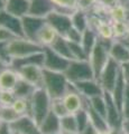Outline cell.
Here are the masks:
<instances>
[{
    "mask_svg": "<svg viewBox=\"0 0 129 134\" xmlns=\"http://www.w3.org/2000/svg\"><path fill=\"white\" fill-rule=\"evenodd\" d=\"M71 83L64 73H57L43 68V88L54 98H62L69 90Z\"/></svg>",
    "mask_w": 129,
    "mask_h": 134,
    "instance_id": "cell-1",
    "label": "cell"
},
{
    "mask_svg": "<svg viewBox=\"0 0 129 134\" xmlns=\"http://www.w3.org/2000/svg\"><path fill=\"white\" fill-rule=\"evenodd\" d=\"M30 102V116L34 119L37 124L45 119L52 106V97L43 87H37L29 98Z\"/></svg>",
    "mask_w": 129,
    "mask_h": 134,
    "instance_id": "cell-2",
    "label": "cell"
},
{
    "mask_svg": "<svg viewBox=\"0 0 129 134\" xmlns=\"http://www.w3.org/2000/svg\"><path fill=\"white\" fill-rule=\"evenodd\" d=\"M112 41H106V40L99 39L98 44L95 45V47L93 48V50L89 55L88 60H89L90 65L93 69L95 79L99 78L100 74H101L103 68L106 67V65L108 64V62H109V59H110L109 47H110Z\"/></svg>",
    "mask_w": 129,
    "mask_h": 134,
    "instance_id": "cell-3",
    "label": "cell"
},
{
    "mask_svg": "<svg viewBox=\"0 0 129 134\" xmlns=\"http://www.w3.org/2000/svg\"><path fill=\"white\" fill-rule=\"evenodd\" d=\"M8 50L12 60L14 58H22L35 53L43 52L44 48L33 40L26 39L24 37H16L8 43Z\"/></svg>",
    "mask_w": 129,
    "mask_h": 134,
    "instance_id": "cell-4",
    "label": "cell"
},
{
    "mask_svg": "<svg viewBox=\"0 0 129 134\" xmlns=\"http://www.w3.org/2000/svg\"><path fill=\"white\" fill-rule=\"evenodd\" d=\"M64 74L71 84L95 78L93 69L91 67L89 60H71L68 69L65 70Z\"/></svg>",
    "mask_w": 129,
    "mask_h": 134,
    "instance_id": "cell-5",
    "label": "cell"
},
{
    "mask_svg": "<svg viewBox=\"0 0 129 134\" xmlns=\"http://www.w3.org/2000/svg\"><path fill=\"white\" fill-rule=\"evenodd\" d=\"M120 75H121V66L119 63L110 58L108 64L100 74L98 81L101 84L103 91L111 93L113 87L116 86V83L118 82Z\"/></svg>",
    "mask_w": 129,
    "mask_h": 134,
    "instance_id": "cell-6",
    "label": "cell"
},
{
    "mask_svg": "<svg viewBox=\"0 0 129 134\" xmlns=\"http://www.w3.org/2000/svg\"><path fill=\"white\" fill-rule=\"evenodd\" d=\"M103 96L106 99V120L110 130H121L123 121L121 110L118 107V105L112 98L111 93L105 92Z\"/></svg>",
    "mask_w": 129,
    "mask_h": 134,
    "instance_id": "cell-7",
    "label": "cell"
},
{
    "mask_svg": "<svg viewBox=\"0 0 129 134\" xmlns=\"http://www.w3.org/2000/svg\"><path fill=\"white\" fill-rule=\"evenodd\" d=\"M70 62L71 60L59 55L52 48L49 47L44 48V66H43L44 69L57 72V73H65V70L69 67Z\"/></svg>",
    "mask_w": 129,
    "mask_h": 134,
    "instance_id": "cell-8",
    "label": "cell"
},
{
    "mask_svg": "<svg viewBox=\"0 0 129 134\" xmlns=\"http://www.w3.org/2000/svg\"><path fill=\"white\" fill-rule=\"evenodd\" d=\"M46 23L55 30L59 36H65L71 28H72V20H71V15L64 14V12L54 10L51 12L46 18Z\"/></svg>",
    "mask_w": 129,
    "mask_h": 134,
    "instance_id": "cell-9",
    "label": "cell"
},
{
    "mask_svg": "<svg viewBox=\"0 0 129 134\" xmlns=\"http://www.w3.org/2000/svg\"><path fill=\"white\" fill-rule=\"evenodd\" d=\"M23 24V31H24V38L33 40L36 43V37L44 25L46 24V19L35 17L32 15H26L22 18Z\"/></svg>",
    "mask_w": 129,
    "mask_h": 134,
    "instance_id": "cell-10",
    "label": "cell"
},
{
    "mask_svg": "<svg viewBox=\"0 0 129 134\" xmlns=\"http://www.w3.org/2000/svg\"><path fill=\"white\" fill-rule=\"evenodd\" d=\"M62 100H63L69 114H75L76 112L84 107V97L75 90V87L72 84L62 97Z\"/></svg>",
    "mask_w": 129,
    "mask_h": 134,
    "instance_id": "cell-11",
    "label": "cell"
},
{
    "mask_svg": "<svg viewBox=\"0 0 129 134\" xmlns=\"http://www.w3.org/2000/svg\"><path fill=\"white\" fill-rule=\"evenodd\" d=\"M10 126L12 131L19 134H42L39 125L30 115L19 116Z\"/></svg>",
    "mask_w": 129,
    "mask_h": 134,
    "instance_id": "cell-12",
    "label": "cell"
},
{
    "mask_svg": "<svg viewBox=\"0 0 129 134\" xmlns=\"http://www.w3.org/2000/svg\"><path fill=\"white\" fill-rule=\"evenodd\" d=\"M75 87V90L80 93L84 98H92L95 96H100L105 93L101 84L99 83L98 79H88V81H82L75 84H72Z\"/></svg>",
    "mask_w": 129,
    "mask_h": 134,
    "instance_id": "cell-13",
    "label": "cell"
},
{
    "mask_svg": "<svg viewBox=\"0 0 129 134\" xmlns=\"http://www.w3.org/2000/svg\"><path fill=\"white\" fill-rule=\"evenodd\" d=\"M0 27L7 29L16 37H24L22 18L11 15L6 10L0 11Z\"/></svg>",
    "mask_w": 129,
    "mask_h": 134,
    "instance_id": "cell-14",
    "label": "cell"
},
{
    "mask_svg": "<svg viewBox=\"0 0 129 134\" xmlns=\"http://www.w3.org/2000/svg\"><path fill=\"white\" fill-rule=\"evenodd\" d=\"M19 77L35 87L43 86V67L40 66H25L18 70Z\"/></svg>",
    "mask_w": 129,
    "mask_h": 134,
    "instance_id": "cell-15",
    "label": "cell"
},
{
    "mask_svg": "<svg viewBox=\"0 0 129 134\" xmlns=\"http://www.w3.org/2000/svg\"><path fill=\"white\" fill-rule=\"evenodd\" d=\"M19 74L11 66L5 67L0 70V90L1 91H14L19 82Z\"/></svg>",
    "mask_w": 129,
    "mask_h": 134,
    "instance_id": "cell-16",
    "label": "cell"
},
{
    "mask_svg": "<svg viewBox=\"0 0 129 134\" xmlns=\"http://www.w3.org/2000/svg\"><path fill=\"white\" fill-rule=\"evenodd\" d=\"M55 10L51 0H29V12L28 15L46 18V17Z\"/></svg>",
    "mask_w": 129,
    "mask_h": 134,
    "instance_id": "cell-17",
    "label": "cell"
},
{
    "mask_svg": "<svg viewBox=\"0 0 129 134\" xmlns=\"http://www.w3.org/2000/svg\"><path fill=\"white\" fill-rule=\"evenodd\" d=\"M44 66V50L43 52H38L35 53L33 55L26 56V57H22V58H14L11 60L10 65L14 69L18 70L19 68L25 66Z\"/></svg>",
    "mask_w": 129,
    "mask_h": 134,
    "instance_id": "cell-18",
    "label": "cell"
},
{
    "mask_svg": "<svg viewBox=\"0 0 129 134\" xmlns=\"http://www.w3.org/2000/svg\"><path fill=\"white\" fill-rule=\"evenodd\" d=\"M84 108L86 110L89 114V120L90 124L97 130L98 132H103V131H109L110 127L108 125V122L105 116H102L101 114H99L97 111H94L91 105L89 104V100L84 98Z\"/></svg>",
    "mask_w": 129,
    "mask_h": 134,
    "instance_id": "cell-19",
    "label": "cell"
},
{
    "mask_svg": "<svg viewBox=\"0 0 129 134\" xmlns=\"http://www.w3.org/2000/svg\"><path fill=\"white\" fill-rule=\"evenodd\" d=\"M109 55L110 58L121 65L129 60V49L121 40H113L109 47Z\"/></svg>",
    "mask_w": 129,
    "mask_h": 134,
    "instance_id": "cell-20",
    "label": "cell"
},
{
    "mask_svg": "<svg viewBox=\"0 0 129 134\" xmlns=\"http://www.w3.org/2000/svg\"><path fill=\"white\" fill-rule=\"evenodd\" d=\"M39 130L42 134L61 132V117L57 116L53 111H51L39 123Z\"/></svg>",
    "mask_w": 129,
    "mask_h": 134,
    "instance_id": "cell-21",
    "label": "cell"
},
{
    "mask_svg": "<svg viewBox=\"0 0 129 134\" xmlns=\"http://www.w3.org/2000/svg\"><path fill=\"white\" fill-rule=\"evenodd\" d=\"M5 10L16 17L23 18L29 12V0H6Z\"/></svg>",
    "mask_w": 129,
    "mask_h": 134,
    "instance_id": "cell-22",
    "label": "cell"
},
{
    "mask_svg": "<svg viewBox=\"0 0 129 134\" xmlns=\"http://www.w3.org/2000/svg\"><path fill=\"white\" fill-rule=\"evenodd\" d=\"M57 37H59V34H57L46 23V24L44 25V27L39 30L38 35H37V37H36V43L38 44L39 46H42L43 48L51 47Z\"/></svg>",
    "mask_w": 129,
    "mask_h": 134,
    "instance_id": "cell-23",
    "label": "cell"
},
{
    "mask_svg": "<svg viewBox=\"0 0 129 134\" xmlns=\"http://www.w3.org/2000/svg\"><path fill=\"white\" fill-rule=\"evenodd\" d=\"M108 18L110 21H129V3L118 2L109 9Z\"/></svg>",
    "mask_w": 129,
    "mask_h": 134,
    "instance_id": "cell-24",
    "label": "cell"
},
{
    "mask_svg": "<svg viewBox=\"0 0 129 134\" xmlns=\"http://www.w3.org/2000/svg\"><path fill=\"white\" fill-rule=\"evenodd\" d=\"M71 20H72V27L78 29L79 31H85L88 28H90V16L89 12L84 10L76 9L71 15Z\"/></svg>",
    "mask_w": 129,
    "mask_h": 134,
    "instance_id": "cell-25",
    "label": "cell"
},
{
    "mask_svg": "<svg viewBox=\"0 0 129 134\" xmlns=\"http://www.w3.org/2000/svg\"><path fill=\"white\" fill-rule=\"evenodd\" d=\"M99 37L97 31L93 28H88L85 31L82 32V39H81V45L83 49L85 50V53L88 54V56L91 54V52L95 47V45L98 44Z\"/></svg>",
    "mask_w": 129,
    "mask_h": 134,
    "instance_id": "cell-26",
    "label": "cell"
},
{
    "mask_svg": "<svg viewBox=\"0 0 129 134\" xmlns=\"http://www.w3.org/2000/svg\"><path fill=\"white\" fill-rule=\"evenodd\" d=\"M93 29L97 31L99 39L106 40V41L115 40L113 30H112V24L109 19H101Z\"/></svg>",
    "mask_w": 129,
    "mask_h": 134,
    "instance_id": "cell-27",
    "label": "cell"
},
{
    "mask_svg": "<svg viewBox=\"0 0 129 134\" xmlns=\"http://www.w3.org/2000/svg\"><path fill=\"white\" fill-rule=\"evenodd\" d=\"M49 48H52L54 52H56L59 55L65 57L66 59L73 60L72 53H71V49H70V44H69V41L66 40L65 37L59 36Z\"/></svg>",
    "mask_w": 129,
    "mask_h": 134,
    "instance_id": "cell-28",
    "label": "cell"
},
{
    "mask_svg": "<svg viewBox=\"0 0 129 134\" xmlns=\"http://www.w3.org/2000/svg\"><path fill=\"white\" fill-rule=\"evenodd\" d=\"M127 82L126 79L123 78L122 74L120 75V77L118 79V82L116 83V86L113 87V90L111 92L112 98L116 102V104L118 105V107L120 110H122V102H123V96L126 93V88H127Z\"/></svg>",
    "mask_w": 129,
    "mask_h": 134,
    "instance_id": "cell-29",
    "label": "cell"
},
{
    "mask_svg": "<svg viewBox=\"0 0 129 134\" xmlns=\"http://www.w3.org/2000/svg\"><path fill=\"white\" fill-rule=\"evenodd\" d=\"M55 10L72 15L76 9H79V0H51Z\"/></svg>",
    "mask_w": 129,
    "mask_h": 134,
    "instance_id": "cell-30",
    "label": "cell"
},
{
    "mask_svg": "<svg viewBox=\"0 0 129 134\" xmlns=\"http://www.w3.org/2000/svg\"><path fill=\"white\" fill-rule=\"evenodd\" d=\"M37 87L30 85L29 83L23 81L22 78L19 79V82L17 84V86L15 87L14 93L16 94L17 97H22V98H30V96L34 93V91Z\"/></svg>",
    "mask_w": 129,
    "mask_h": 134,
    "instance_id": "cell-31",
    "label": "cell"
},
{
    "mask_svg": "<svg viewBox=\"0 0 129 134\" xmlns=\"http://www.w3.org/2000/svg\"><path fill=\"white\" fill-rule=\"evenodd\" d=\"M61 132L62 133H78V124L74 114H68L61 117Z\"/></svg>",
    "mask_w": 129,
    "mask_h": 134,
    "instance_id": "cell-32",
    "label": "cell"
},
{
    "mask_svg": "<svg viewBox=\"0 0 129 134\" xmlns=\"http://www.w3.org/2000/svg\"><path fill=\"white\" fill-rule=\"evenodd\" d=\"M12 110L18 114V116L24 115H30V102L29 98H22L17 97L15 102L12 103Z\"/></svg>",
    "mask_w": 129,
    "mask_h": 134,
    "instance_id": "cell-33",
    "label": "cell"
},
{
    "mask_svg": "<svg viewBox=\"0 0 129 134\" xmlns=\"http://www.w3.org/2000/svg\"><path fill=\"white\" fill-rule=\"evenodd\" d=\"M112 30H113L115 40L123 39L129 31V23L127 21H111Z\"/></svg>",
    "mask_w": 129,
    "mask_h": 134,
    "instance_id": "cell-34",
    "label": "cell"
},
{
    "mask_svg": "<svg viewBox=\"0 0 129 134\" xmlns=\"http://www.w3.org/2000/svg\"><path fill=\"white\" fill-rule=\"evenodd\" d=\"M75 120H76V124H78V130L79 133H81L83 130H85L86 127L90 125V120H89V114L84 107L80 110L79 112H76L75 114Z\"/></svg>",
    "mask_w": 129,
    "mask_h": 134,
    "instance_id": "cell-35",
    "label": "cell"
},
{
    "mask_svg": "<svg viewBox=\"0 0 129 134\" xmlns=\"http://www.w3.org/2000/svg\"><path fill=\"white\" fill-rule=\"evenodd\" d=\"M88 100H89V104L91 105V107H92L94 111H97L99 114H101L102 116L106 117V99H105L103 94L100 95V96L92 97V98H90Z\"/></svg>",
    "mask_w": 129,
    "mask_h": 134,
    "instance_id": "cell-36",
    "label": "cell"
},
{
    "mask_svg": "<svg viewBox=\"0 0 129 134\" xmlns=\"http://www.w3.org/2000/svg\"><path fill=\"white\" fill-rule=\"evenodd\" d=\"M0 117L5 123H14L18 119V114L12 110L11 106H0Z\"/></svg>",
    "mask_w": 129,
    "mask_h": 134,
    "instance_id": "cell-37",
    "label": "cell"
},
{
    "mask_svg": "<svg viewBox=\"0 0 129 134\" xmlns=\"http://www.w3.org/2000/svg\"><path fill=\"white\" fill-rule=\"evenodd\" d=\"M69 44H70V49H71V53H72L73 59H76V60H88L89 59L88 54L83 49L81 44L70 43V41H69Z\"/></svg>",
    "mask_w": 129,
    "mask_h": 134,
    "instance_id": "cell-38",
    "label": "cell"
},
{
    "mask_svg": "<svg viewBox=\"0 0 129 134\" xmlns=\"http://www.w3.org/2000/svg\"><path fill=\"white\" fill-rule=\"evenodd\" d=\"M51 111H53L57 116L63 117L65 115H68V110L64 105L62 98H54L52 99V106H51Z\"/></svg>",
    "mask_w": 129,
    "mask_h": 134,
    "instance_id": "cell-39",
    "label": "cell"
},
{
    "mask_svg": "<svg viewBox=\"0 0 129 134\" xmlns=\"http://www.w3.org/2000/svg\"><path fill=\"white\" fill-rule=\"evenodd\" d=\"M17 96L14 91H1L0 95V106H11Z\"/></svg>",
    "mask_w": 129,
    "mask_h": 134,
    "instance_id": "cell-40",
    "label": "cell"
},
{
    "mask_svg": "<svg viewBox=\"0 0 129 134\" xmlns=\"http://www.w3.org/2000/svg\"><path fill=\"white\" fill-rule=\"evenodd\" d=\"M64 37L66 38V40L70 41V43H79V44H81L82 32L79 31L78 29H75L74 27H72L68 32H66V35Z\"/></svg>",
    "mask_w": 129,
    "mask_h": 134,
    "instance_id": "cell-41",
    "label": "cell"
},
{
    "mask_svg": "<svg viewBox=\"0 0 129 134\" xmlns=\"http://www.w3.org/2000/svg\"><path fill=\"white\" fill-rule=\"evenodd\" d=\"M0 58L9 66L11 63V57L8 50V43H0Z\"/></svg>",
    "mask_w": 129,
    "mask_h": 134,
    "instance_id": "cell-42",
    "label": "cell"
},
{
    "mask_svg": "<svg viewBox=\"0 0 129 134\" xmlns=\"http://www.w3.org/2000/svg\"><path fill=\"white\" fill-rule=\"evenodd\" d=\"M122 116L123 119L129 117V83L127 84V88H126V93L123 96V102H122Z\"/></svg>",
    "mask_w": 129,
    "mask_h": 134,
    "instance_id": "cell-43",
    "label": "cell"
},
{
    "mask_svg": "<svg viewBox=\"0 0 129 134\" xmlns=\"http://www.w3.org/2000/svg\"><path fill=\"white\" fill-rule=\"evenodd\" d=\"M97 2L98 0H79V9L90 12Z\"/></svg>",
    "mask_w": 129,
    "mask_h": 134,
    "instance_id": "cell-44",
    "label": "cell"
},
{
    "mask_svg": "<svg viewBox=\"0 0 129 134\" xmlns=\"http://www.w3.org/2000/svg\"><path fill=\"white\" fill-rule=\"evenodd\" d=\"M14 38H16V36H14L7 29L0 27V43H9Z\"/></svg>",
    "mask_w": 129,
    "mask_h": 134,
    "instance_id": "cell-45",
    "label": "cell"
},
{
    "mask_svg": "<svg viewBox=\"0 0 129 134\" xmlns=\"http://www.w3.org/2000/svg\"><path fill=\"white\" fill-rule=\"evenodd\" d=\"M120 66H121V74H122L123 78L126 79L127 83H129V60L123 63V64H121Z\"/></svg>",
    "mask_w": 129,
    "mask_h": 134,
    "instance_id": "cell-46",
    "label": "cell"
},
{
    "mask_svg": "<svg viewBox=\"0 0 129 134\" xmlns=\"http://www.w3.org/2000/svg\"><path fill=\"white\" fill-rule=\"evenodd\" d=\"M0 134H12V130L9 123L2 122L0 124Z\"/></svg>",
    "mask_w": 129,
    "mask_h": 134,
    "instance_id": "cell-47",
    "label": "cell"
},
{
    "mask_svg": "<svg viewBox=\"0 0 129 134\" xmlns=\"http://www.w3.org/2000/svg\"><path fill=\"white\" fill-rule=\"evenodd\" d=\"M98 1L101 3L102 6H105L106 8H108V9H110L111 7H113L115 5H117V3L119 2L118 0H98Z\"/></svg>",
    "mask_w": 129,
    "mask_h": 134,
    "instance_id": "cell-48",
    "label": "cell"
},
{
    "mask_svg": "<svg viewBox=\"0 0 129 134\" xmlns=\"http://www.w3.org/2000/svg\"><path fill=\"white\" fill-rule=\"evenodd\" d=\"M121 132L123 134H129V117L123 119L122 125H121Z\"/></svg>",
    "mask_w": 129,
    "mask_h": 134,
    "instance_id": "cell-49",
    "label": "cell"
},
{
    "mask_svg": "<svg viewBox=\"0 0 129 134\" xmlns=\"http://www.w3.org/2000/svg\"><path fill=\"white\" fill-rule=\"evenodd\" d=\"M97 132H98L97 130H95V129L92 126V125L90 124L85 130H83V131H82L81 133H79V134H97Z\"/></svg>",
    "mask_w": 129,
    "mask_h": 134,
    "instance_id": "cell-50",
    "label": "cell"
},
{
    "mask_svg": "<svg viewBox=\"0 0 129 134\" xmlns=\"http://www.w3.org/2000/svg\"><path fill=\"white\" fill-rule=\"evenodd\" d=\"M121 41H122V43H123L125 45L127 46V47H128V49H129V31H128V34L126 35V37H125L123 39H121Z\"/></svg>",
    "mask_w": 129,
    "mask_h": 134,
    "instance_id": "cell-51",
    "label": "cell"
},
{
    "mask_svg": "<svg viewBox=\"0 0 129 134\" xmlns=\"http://www.w3.org/2000/svg\"><path fill=\"white\" fill-rule=\"evenodd\" d=\"M7 66H8V65H7L6 63L1 59V58H0V70H2V69L5 68V67H7Z\"/></svg>",
    "mask_w": 129,
    "mask_h": 134,
    "instance_id": "cell-52",
    "label": "cell"
},
{
    "mask_svg": "<svg viewBox=\"0 0 129 134\" xmlns=\"http://www.w3.org/2000/svg\"><path fill=\"white\" fill-rule=\"evenodd\" d=\"M5 10V0H0V11Z\"/></svg>",
    "mask_w": 129,
    "mask_h": 134,
    "instance_id": "cell-53",
    "label": "cell"
},
{
    "mask_svg": "<svg viewBox=\"0 0 129 134\" xmlns=\"http://www.w3.org/2000/svg\"><path fill=\"white\" fill-rule=\"evenodd\" d=\"M97 134H111V130H109V131H103V132H97Z\"/></svg>",
    "mask_w": 129,
    "mask_h": 134,
    "instance_id": "cell-54",
    "label": "cell"
},
{
    "mask_svg": "<svg viewBox=\"0 0 129 134\" xmlns=\"http://www.w3.org/2000/svg\"><path fill=\"white\" fill-rule=\"evenodd\" d=\"M118 1L121 3H129V0H118Z\"/></svg>",
    "mask_w": 129,
    "mask_h": 134,
    "instance_id": "cell-55",
    "label": "cell"
},
{
    "mask_svg": "<svg viewBox=\"0 0 129 134\" xmlns=\"http://www.w3.org/2000/svg\"><path fill=\"white\" fill-rule=\"evenodd\" d=\"M49 134H63L62 132H57V133H49Z\"/></svg>",
    "mask_w": 129,
    "mask_h": 134,
    "instance_id": "cell-56",
    "label": "cell"
},
{
    "mask_svg": "<svg viewBox=\"0 0 129 134\" xmlns=\"http://www.w3.org/2000/svg\"><path fill=\"white\" fill-rule=\"evenodd\" d=\"M63 134H78V133H63Z\"/></svg>",
    "mask_w": 129,
    "mask_h": 134,
    "instance_id": "cell-57",
    "label": "cell"
},
{
    "mask_svg": "<svg viewBox=\"0 0 129 134\" xmlns=\"http://www.w3.org/2000/svg\"><path fill=\"white\" fill-rule=\"evenodd\" d=\"M12 134H19V133H17V132H14V131H12Z\"/></svg>",
    "mask_w": 129,
    "mask_h": 134,
    "instance_id": "cell-58",
    "label": "cell"
},
{
    "mask_svg": "<svg viewBox=\"0 0 129 134\" xmlns=\"http://www.w3.org/2000/svg\"><path fill=\"white\" fill-rule=\"evenodd\" d=\"M2 123V121H1V117H0V124H1Z\"/></svg>",
    "mask_w": 129,
    "mask_h": 134,
    "instance_id": "cell-59",
    "label": "cell"
},
{
    "mask_svg": "<svg viewBox=\"0 0 129 134\" xmlns=\"http://www.w3.org/2000/svg\"><path fill=\"white\" fill-rule=\"evenodd\" d=\"M0 95H1V90H0Z\"/></svg>",
    "mask_w": 129,
    "mask_h": 134,
    "instance_id": "cell-60",
    "label": "cell"
},
{
    "mask_svg": "<svg viewBox=\"0 0 129 134\" xmlns=\"http://www.w3.org/2000/svg\"><path fill=\"white\" fill-rule=\"evenodd\" d=\"M5 1H6V0H5Z\"/></svg>",
    "mask_w": 129,
    "mask_h": 134,
    "instance_id": "cell-61",
    "label": "cell"
},
{
    "mask_svg": "<svg viewBox=\"0 0 129 134\" xmlns=\"http://www.w3.org/2000/svg\"><path fill=\"white\" fill-rule=\"evenodd\" d=\"M122 134H123V133H122Z\"/></svg>",
    "mask_w": 129,
    "mask_h": 134,
    "instance_id": "cell-62",
    "label": "cell"
},
{
    "mask_svg": "<svg viewBox=\"0 0 129 134\" xmlns=\"http://www.w3.org/2000/svg\"><path fill=\"white\" fill-rule=\"evenodd\" d=\"M128 23H129V21H128Z\"/></svg>",
    "mask_w": 129,
    "mask_h": 134,
    "instance_id": "cell-63",
    "label": "cell"
}]
</instances>
